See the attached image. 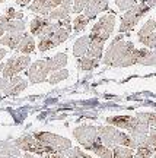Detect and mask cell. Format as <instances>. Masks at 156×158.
I'll return each instance as SVG.
<instances>
[{
    "mask_svg": "<svg viewBox=\"0 0 156 158\" xmlns=\"http://www.w3.org/2000/svg\"><path fill=\"white\" fill-rule=\"evenodd\" d=\"M149 48H136L133 43L130 41H124L123 35H118L117 38L112 41L108 50L104 54L102 62L106 66H112V68H127V66H133L140 63L149 53Z\"/></svg>",
    "mask_w": 156,
    "mask_h": 158,
    "instance_id": "obj_1",
    "label": "cell"
},
{
    "mask_svg": "<svg viewBox=\"0 0 156 158\" xmlns=\"http://www.w3.org/2000/svg\"><path fill=\"white\" fill-rule=\"evenodd\" d=\"M115 27V15L108 13L99 18V21L92 27V31L89 34V50L88 57L94 59H102V51H104V43L110 38Z\"/></svg>",
    "mask_w": 156,
    "mask_h": 158,
    "instance_id": "obj_2",
    "label": "cell"
},
{
    "mask_svg": "<svg viewBox=\"0 0 156 158\" xmlns=\"http://www.w3.org/2000/svg\"><path fill=\"white\" fill-rule=\"evenodd\" d=\"M73 136L76 138V141L86 149L94 152L96 157L99 158H112V149L106 148L99 138L98 126L92 124H80L73 130Z\"/></svg>",
    "mask_w": 156,
    "mask_h": 158,
    "instance_id": "obj_3",
    "label": "cell"
},
{
    "mask_svg": "<svg viewBox=\"0 0 156 158\" xmlns=\"http://www.w3.org/2000/svg\"><path fill=\"white\" fill-rule=\"evenodd\" d=\"M72 32V21L70 18H64L62 21L53 22L38 35V48L39 51H48L57 45L64 43Z\"/></svg>",
    "mask_w": 156,
    "mask_h": 158,
    "instance_id": "obj_4",
    "label": "cell"
},
{
    "mask_svg": "<svg viewBox=\"0 0 156 158\" xmlns=\"http://www.w3.org/2000/svg\"><path fill=\"white\" fill-rule=\"evenodd\" d=\"M105 122L106 124H111L117 129L128 130V135L137 147L145 142L149 135V124L140 120L137 116H111L106 117Z\"/></svg>",
    "mask_w": 156,
    "mask_h": 158,
    "instance_id": "obj_5",
    "label": "cell"
},
{
    "mask_svg": "<svg viewBox=\"0 0 156 158\" xmlns=\"http://www.w3.org/2000/svg\"><path fill=\"white\" fill-rule=\"evenodd\" d=\"M98 132H99V138L101 142L105 145L106 148L112 149L114 147H127L131 149H136L137 145L134 143V141L130 138V135L121 132L120 129L114 127L111 124H106V126H98Z\"/></svg>",
    "mask_w": 156,
    "mask_h": 158,
    "instance_id": "obj_6",
    "label": "cell"
},
{
    "mask_svg": "<svg viewBox=\"0 0 156 158\" xmlns=\"http://www.w3.org/2000/svg\"><path fill=\"white\" fill-rule=\"evenodd\" d=\"M13 143H15L19 149L25 151V152L44 155L45 158H50V155L57 154L53 148L47 147L45 143L39 142L38 139H35L34 135H23V136H21V138H16V139L13 141Z\"/></svg>",
    "mask_w": 156,
    "mask_h": 158,
    "instance_id": "obj_7",
    "label": "cell"
},
{
    "mask_svg": "<svg viewBox=\"0 0 156 158\" xmlns=\"http://www.w3.org/2000/svg\"><path fill=\"white\" fill-rule=\"evenodd\" d=\"M150 7H147L146 5H142V3H137L136 6H133L131 9H128L126 10V13L123 15L121 18V23H120V34H123V32H128V31H131V29L139 23V21L142 18L145 16L147 10H149Z\"/></svg>",
    "mask_w": 156,
    "mask_h": 158,
    "instance_id": "obj_8",
    "label": "cell"
},
{
    "mask_svg": "<svg viewBox=\"0 0 156 158\" xmlns=\"http://www.w3.org/2000/svg\"><path fill=\"white\" fill-rule=\"evenodd\" d=\"M34 138L38 139L39 142L45 143L47 147L53 148L56 152H60V154L67 151L69 148H72V142L69 141L67 138L56 135V133H50V132H35V133H34Z\"/></svg>",
    "mask_w": 156,
    "mask_h": 158,
    "instance_id": "obj_9",
    "label": "cell"
},
{
    "mask_svg": "<svg viewBox=\"0 0 156 158\" xmlns=\"http://www.w3.org/2000/svg\"><path fill=\"white\" fill-rule=\"evenodd\" d=\"M29 64H31V57L26 56V54L12 56L10 59L5 63V68H3V72H2V78H12V76H16L19 72L28 69Z\"/></svg>",
    "mask_w": 156,
    "mask_h": 158,
    "instance_id": "obj_10",
    "label": "cell"
},
{
    "mask_svg": "<svg viewBox=\"0 0 156 158\" xmlns=\"http://www.w3.org/2000/svg\"><path fill=\"white\" fill-rule=\"evenodd\" d=\"M26 86H28V82L18 75L12 78H0V91L7 97L19 95Z\"/></svg>",
    "mask_w": 156,
    "mask_h": 158,
    "instance_id": "obj_11",
    "label": "cell"
},
{
    "mask_svg": "<svg viewBox=\"0 0 156 158\" xmlns=\"http://www.w3.org/2000/svg\"><path fill=\"white\" fill-rule=\"evenodd\" d=\"M50 73H51V69H50V66H48V62H47V60H37V62L31 63L28 70H26V75H28L31 84L45 82Z\"/></svg>",
    "mask_w": 156,
    "mask_h": 158,
    "instance_id": "obj_12",
    "label": "cell"
},
{
    "mask_svg": "<svg viewBox=\"0 0 156 158\" xmlns=\"http://www.w3.org/2000/svg\"><path fill=\"white\" fill-rule=\"evenodd\" d=\"M70 13H73V0H63L62 5L53 9L47 18L50 21H62L64 18L70 16Z\"/></svg>",
    "mask_w": 156,
    "mask_h": 158,
    "instance_id": "obj_13",
    "label": "cell"
},
{
    "mask_svg": "<svg viewBox=\"0 0 156 158\" xmlns=\"http://www.w3.org/2000/svg\"><path fill=\"white\" fill-rule=\"evenodd\" d=\"M106 7H108V0H88L83 9V15L90 21L98 16L101 12L106 10Z\"/></svg>",
    "mask_w": 156,
    "mask_h": 158,
    "instance_id": "obj_14",
    "label": "cell"
},
{
    "mask_svg": "<svg viewBox=\"0 0 156 158\" xmlns=\"http://www.w3.org/2000/svg\"><path fill=\"white\" fill-rule=\"evenodd\" d=\"M21 149L10 141H0V158H21Z\"/></svg>",
    "mask_w": 156,
    "mask_h": 158,
    "instance_id": "obj_15",
    "label": "cell"
},
{
    "mask_svg": "<svg viewBox=\"0 0 156 158\" xmlns=\"http://www.w3.org/2000/svg\"><path fill=\"white\" fill-rule=\"evenodd\" d=\"M28 10L34 12L37 15H41V16H48L53 7H51L50 0H32L28 5Z\"/></svg>",
    "mask_w": 156,
    "mask_h": 158,
    "instance_id": "obj_16",
    "label": "cell"
},
{
    "mask_svg": "<svg viewBox=\"0 0 156 158\" xmlns=\"http://www.w3.org/2000/svg\"><path fill=\"white\" fill-rule=\"evenodd\" d=\"M23 35H25V32H5V35L0 38V44L15 50L18 44L21 43V40L23 38Z\"/></svg>",
    "mask_w": 156,
    "mask_h": 158,
    "instance_id": "obj_17",
    "label": "cell"
},
{
    "mask_svg": "<svg viewBox=\"0 0 156 158\" xmlns=\"http://www.w3.org/2000/svg\"><path fill=\"white\" fill-rule=\"evenodd\" d=\"M18 53H21V54H31L35 51V41H34V37L31 34H26L23 35V38L21 40V43L18 44V47L15 48Z\"/></svg>",
    "mask_w": 156,
    "mask_h": 158,
    "instance_id": "obj_18",
    "label": "cell"
},
{
    "mask_svg": "<svg viewBox=\"0 0 156 158\" xmlns=\"http://www.w3.org/2000/svg\"><path fill=\"white\" fill-rule=\"evenodd\" d=\"M50 19L47 16H41L38 15L37 18H34L31 23H29V29H31V35H39L42 31H44L48 25H50Z\"/></svg>",
    "mask_w": 156,
    "mask_h": 158,
    "instance_id": "obj_19",
    "label": "cell"
},
{
    "mask_svg": "<svg viewBox=\"0 0 156 158\" xmlns=\"http://www.w3.org/2000/svg\"><path fill=\"white\" fill-rule=\"evenodd\" d=\"M89 50V35H83L80 38L76 40V43L73 45V54L76 57H85Z\"/></svg>",
    "mask_w": 156,
    "mask_h": 158,
    "instance_id": "obj_20",
    "label": "cell"
},
{
    "mask_svg": "<svg viewBox=\"0 0 156 158\" xmlns=\"http://www.w3.org/2000/svg\"><path fill=\"white\" fill-rule=\"evenodd\" d=\"M67 54L66 53H57L56 56L48 57L47 62H48V66L51 69V73L56 72V70H60V69H64V66L67 64Z\"/></svg>",
    "mask_w": 156,
    "mask_h": 158,
    "instance_id": "obj_21",
    "label": "cell"
},
{
    "mask_svg": "<svg viewBox=\"0 0 156 158\" xmlns=\"http://www.w3.org/2000/svg\"><path fill=\"white\" fill-rule=\"evenodd\" d=\"M25 29H26L25 19H12L6 23L5 32H25Z\"/></svg>",
    "mask_w": 156,
    "mask_h": 158,
    "instance_id": "obj_22",
    "label": "cell"
},
{
    "mask_svg": "<svg viewBox=\"0 0 156 158\" xmlns=\"http://www.w3.org/2000/svg\"><path fill=\"white\" fill-rule=\"evenodd\" d=\"M152 157H153V149L150 148L149 142H147V138H146V141L142 142L139 147L136 148L134 158H152Z\"/></svg>",
    "mask_w": 156,
    "mask_h": 158,
    "instance_id": "obj_23",
    "label": "cell"
},
{
    "mask_svg": "<svg viewBox=\"0 0 156 158\" xmlns=\"http://www.w3.org/2000/svg\"><path fill=\"white\" fill-rule=\"evenodd\" d=\"M99 64V59H94V57H79L78 66L80 70H92Z\"/></svg>",
    "mask_w": 156,
    "mask_h": 158,
    "instance_id": "obj_24",
    "label": "cell"
},
{
    "mask_svg": "<svg viewBox=\"0 0 156 158\" xmlns=\"http://www.w3.org/2000/svg\"><path fill=\"white\" fill-rule=\"evenodd\" d=\"M112 158H134V149L127 147H114L112 148Z\"/></svg>",
    "mask_w": 156,
    "mask_h": 158,
    "instance_id": "obj_25",
    "label": "cell"
},
{
    "mask_svg": "<svg viewBox=\"0 0 156 158\" xmlns=\"http://www.w3.org/2000/svg\"><path fill=\"white\" fill-rule=\"evenodd\" d=\"M88 23H89V19L80 13V15H78V16L74 18V21L72 22V27H73V29H74V32L79 34V32H82V31L88 27Z\"/></svg>",
    "mask_w": 156,
    "mask_h": 158,
    "instance_id": "obj_26",
    "label": "cell"
},
{
    "mask_svg": "<svg viewBox=\"0 0 156 158\" xmlns=\"http://www.w3.org/2000/svg\"><path fill=\"white\" fill-rule=\"evenodd\" d=\"M67 78H69V70H66V69H60V70H56V72L50 73L48 82H50L51 85H54V84L62 82V81H64V79H67Z\"/></svg>",
    "mask_w": 156,
    "mask_h": 158,
    "instance_id": "obj_27",
    "label": "cell"
},
{
    "mask_svg": "<svg viewBox=\"0 0 156 158\" xmlns=\"http://www.w3.org/2000/svg\"><path fill=\"white\" fill-rule=\"evenodd\" d=\"M153 31H156V21L155 19H149L147 22L143 25V28L139 31V34H137V38H143V37H146V35H149L150 32H153Z\"/></svg>",
    "mask_w": 156,
    "mask_h": 158,
    "instance_id": "obj_28",
    "label": "cell"
},
{
    "mask_svg": "<svg viewBox=\"0 0 156 158\" xmlns=\"http://www.w3.org/2000/svg\"><path fill=\"white\" fill-rule=\"evenodd\" d=\"M64 155L69 158H94V157H90V155H88L86 152H83L80 148H69L67 151H64Z\"/></svg>",
    "mask_w": 156,
    "mask_h": 158,
    "instance_id": "obj_29",
    "label": "cell"
},
{
    "mask_svg": "<svg viewBox=\"0 0 156 158\" xmlns=\"http://www.w3.org/2000/svg\"><path fill=\"white\" fill-rule=\"evenodd\" d=\"M115 5L118 6V9L120 10H128V9H131L133 6L137 5V0H115Z\"/></svg>",
    "mask_w": 156,
    "mask_h": 158,
    "instance_id": "obj_30",
    "label": "cell"
},
{
    "mask_svg": "<svg viewBox=\"0 0 156 158\" xmlns=\"http://www.w3.org/2000/svg\"><path fill=\"white\" fill-rule=\"evenodd\" d=\"M9 21H12V19H23V15H22V12H16L13 7H7L5 10V13H3Z\"/></svg>",
    "mask_w": 156,
    "mask_h": 158,
    "instance_id": "obj_31",
    "label": "cell"
},
{
    "mask_svg": "<svg viewBox=\"0 0 156 158\" xmlns=\"http://www.w3.org/2000/svg\"><path fill=\"white\" fill-rule=\"evenodd\" d=\"M86 3H88V0H73V13L80 15L83 12Z\"/></svg>",
    "mask_w": 156,
    "mask_h": 158,
    "instance_id": "obj_32",
    "label": "cell"
},
{
    "mask_svg": "<svg viewBox=\"0 0 156 158\" xmlns=\"http://www.w3.org/2000/svg\"><path fill=\"white\" fill-rule=\"evenodd\" d=\"M147 142H149L150 148L153 149V154H156V127H152V129H149Z\"/></svg>",
    "mask_w": 156,
    "mask_h": 158,
    "instance_id": "obj_33",
    "label": "cell"
},
{
    "mask_svg": "<svg viewBox=\"0 0 156 158\" xmlns=\"http://www.w3.org/2000/svg\"><path fill=\"white\" fill-rule=\"evenodd\" d=\"M9 22V19L5 15H0V38L5 35V29H6V23Z\"/></svg>",
    "mask_w": 156,
    "mask_h": 158,
    "instance_id": "obj_34",
    "label": "cell"
},
{
    "mask_svg": "<svg viewBox=\"0 0 156 158\" xmlns=\"http://www.w3.org/2000/svg\"><path fill=\"white\" fill-rule=\"evenodd\" d=\"M137 3H142V5H146L147 7H153L156 5V0H137Z\"/></svg>",
    "mask_w": 156,
    "mask_h": 158,
    "instance_id": "obj_35",
    "label": "cell"
},
{
    "mask_svg": "<svg viewBox=\"0 0 156 158\" xmlns=\"http://www.w3.org/2000/svg\"><path fill=\"white\" fill-rule=\"evenodd\" d=\"M31 2H32V0H15V3H16L18 6H21V7H25V6H28Z\"/></svg>",
    "mask_w": 156,
    "mask_h": 158,
    "instance_id": "obj_36",
    "label": "cell"
},
{
    "mask_svg": "<svg viewBox=\"0 0 156 158\" xmlns=\"http://www.w3.org/2000/svg\"><path fill=\"white\" fill-rule=\"evenodd\" d=\"M50 158H66V155H64V154L57 152V154H53V155H50Z\"/></svg>",
    "mask_w": 156,
    "mask_h": 158,
    "instance_id": "obj_37",
    "label": "cell"
},
{
    "mask_svg": "<svg viewBox=\"0 0 156 158\" xmlns=\"http://www.w3.org/2000/svg\"><path fill=\"white\" fill-rule=\"evenodd\" d=\"M6 54H7V51H6L5 48H0V62H2V59H3Z\"/></svg>",
    "mask_w": 156,
    "mask_h": 158,
    "instance_id": "obj_38",
    "label": "cell"
},
{
    "mask_svg": "<svg viewBox=\"0 0 156 158\" xmlns=\"http://www.w3.org/2000/svg\"><path fill=\"white\" fill-rule=\"evenodd\" d=\"M23 158H35L34 157V154H29V152H26L25 155H23Z\"/></svg>",
    "mask_w": 156,
    "mask_h": 158,
    "instance_id": "obj_39",
    "label": "cell"
},
{
    "mask_svg": "<svg viewBox=\"0 0 156 158\" xmlns=\"http://www.w3.org/2000/svg\"><path fill=\"white\" fill-rule=\"evenodd\" d=\"M3 68H5V63L0 62V78H2V72H3Z\"/></svg>",
    "mask_w": 156,
    "mask_h": 158,
    "instance_id": "obj_40",
    "label": "cell"
},
{
    "mask_svg": "<svg viewBox=\"0 0 156 158\" xmlns=\"http://www.w3.org/2000/svg\"><path fill=\"white\" fill-rule=\"evenodd\" d=\"M152 158H156V154H153V157H152Z\"/></svg>",
    "mask_w": 156,
    "mask_h": 158,
    "instance_id": "obj_41",
    "label": "cell"
},
{
    "mask_svg": "<svg viewBox=\"0 0 156 158\" xmlns=\"http://www.w3.org/2000/svg\"><path fill=\"white\" fill-rule=\"evenodd\" d=\"M3 2H6V0H0V3H3Z\"/></svg>",
    "mask_w": 156,
    "mask_h": 158,
    "instance_id": "obj_42",
    "label": "cell"
}]
</instances>
